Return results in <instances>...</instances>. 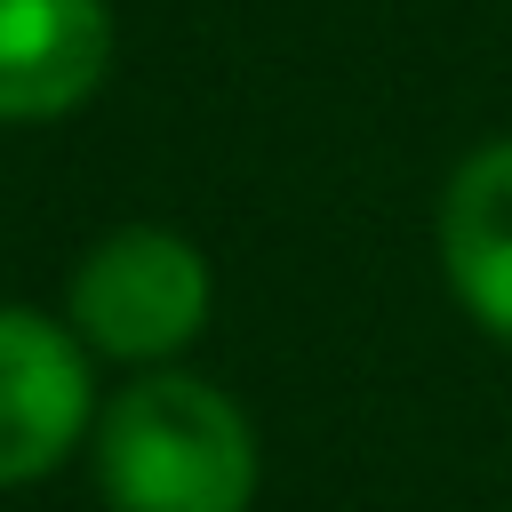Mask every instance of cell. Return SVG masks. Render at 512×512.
<instances>
[{"label": "cell", "instance_id": "cell-1", "mask_svg": "<svg viewBox=\"0 0 512 512\" xmlns=\"http://www.w3.org/2000/svg\"><path fill=\"white\" fill-rule=\"evenodd\" d=\"M104 512H248L256 504V424L192 368H136L88 432Z\"/></svg>", "mask_w": 512, "mask_h": 512}, {"label": "cell", "instance_id": "cell-2", "mask_svg": "<svg viewBox=\"0 0 512 512\" xmlns=\"http://www.w3.org/2000/svg\"><path fill=\"white\" fill-rule=\"evenodd\" d=\"M208 312H216V272L200 240H184L176 224L104 232L64 280L72 336L112 368H176L200 344Z\"/></svg>", "mask_w": 512, "mask_h": 512}, {"label": "cell", "instance_id": "cell-3", "mask_svg": "<svg viewBox=\"0 0 512 512\" xmlns=\"http://www.w3.org/2000/svg\"><path fill=\"white\" fill-rule=\"evenodd\" d=\"M96 352L72 320L0 304V488L48 480L96 432Z\"/></svg>", "mask_w": 512, "mask_h": 512}, {"label": "cell", "instance_id": "cell-4", "mask_svg": "<svg viewBox=\"0 0 512 512\" xmlns=\"http://www.w3.org/2000/svg\"><path fill=\"white\" fill-rule=\"evenodd\" d=\"M112 72L104 0H0V128L80 112Z\"/></svg>", "mask_w": 512, "mask_h": 512}, {"label": "cell", "instance_id": "cell-5", "mask_svg": "<svg viewBox=\"0 0 512 512\" xmlns=\"http://www.w3.org/2000/svg\"><path fill=\"white\" fill-rule=\"evenodd\" d=\"M440 272L456 304L512 344V136L456 160L440 192Z\"/></svg>", "mask_w": 512, "mask_h": 512}]
</instances>
